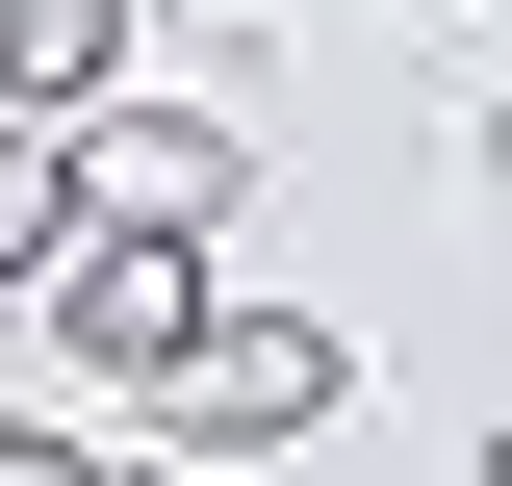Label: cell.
I'll use <instances>...</instances> for the list:
<instances>
[{
  "instance_id": "7a4b0ae2",
  "label": "cell",
  "mask_w": 512,
  "mask_h": 486,
  "mask_svg": "<svg viewBox=\"0 0 512 486\" xmlns=\"http://www.w3.org/2000/svg\"><path fill=\"white\" fill-rule=\"evenodd\" d=\"M180 333H205V231H77L52 256V359L77 384H154Z\"/></svg>"
},
{
  "instance_id": "277c9868",
  "label": "cell",
  "mask_w": 512,
  "mask_h": 486,
  "mask_svg": "<svg viewBox=\"0 0 512 486\" xmlns=\"http://www.w3.org/2000/svg\"><path fill=\"white\" fill-rule=\"evenodd\" d=\"M103 52H128V0H0V103H77Z\"/></svg>"
},
{
  "instance_id": "8992f818",
  "label": "cell",
  "mask_w": 512,
  "mask_h": 486,
  "mask_svg": "<svg viewBox=\"0 0 512 486\" xmlns=\"http://www.w3.org/2000/svg\"><path fill=\"white\" fill-rule=\"evenodd\" d=\"M0 486H103V461H77V435H26V410H0Z\"/></svg>"
},
{
  "instance_id": "6da1fadb",
  "label": "cell",
  "mask_w": 512,
  "mask_h": 486,
  "mask_svg": "<svg viewBox=\"0 0 512 486\" xmlns=\"http://www.w3.org/2000/svg\"><path fill=\"white\" fill-rule=\"evenodd\" d=\"M333 384H359V359H333L308 307H205V333H180V359H154V384H128V410H180L205 461H231V435H308Z\"/></svg>"
},
{
  "instance_id": "5b68a950",
  "label": "cell",
  "mask_w": 512,
  "mask_h": 486,
  "mask_svg": "<svg viewBox=\"0 0 512 486\" xmlns=\"http://www.w3.org/2000/svg\"><path fill=\"white\" fill-rule=\"evenodd\" d=\"M52 256H77V154L26 128V154H0V282H52Z\"/></svg>"
},
{
  "instance_id": "3957f363",
  "label": "cell",
  "mask_w": 512,
  "mask_h": 486,
  "mask_svg": "<svg viewBox=\"0 0 512 486\" xmlns=\"http://www.w3.org/2000/svg\"><path fill=\"white\" fill-rule=\"evenodd\" d=\"M52 154H77V231H205V205L256 180L231 128H180V103H103V128H52Z\"/></svg>"
},
{
  "instance_id": "ba28073f",
  "label": "cell",
  "mask_w": 512,
  "mask_h": 486,
  "mask_svg": "<svg viewBox=\"0 0 512 486\" xmlns=\"http://www.w3.org/2000/svg\"><path fill=\"white\" fill-rule=\"evenodd\" d=\"M487 180H512V128H487Z\"/></svg>"
},
{
  "instance_id": "9c48e42d",
  "label": "cell",
  "mask_w": 512,
  "mask_h": 486,
  "mask_svg": "<svg viewBox=\"0 0 512 486\" xmlns=\"http://www.w3.org/2000/svg\"><path fill=\"white\" fill-rule=\"evenodd\" d=\"M487 486H512V435H487Z\"/></svg>"
},
{
  "instance_id": "52a82bcc",
  "label": "cell",
  "mask_w": 512,
  "mask_h": 486,
  "mask_svg": "<svg viewBox=\"0 0 512 486\" xmlns=\"http://www.w3.org/2000/svg\"><path fill=\"white\" fill-rule=\"evenodd\" d=\"M103 486H180V461H103Z\"/></svg>"
}]
</instances>
